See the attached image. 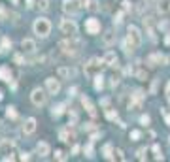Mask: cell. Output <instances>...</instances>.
I'll use <instances>...</instances> for the list:
<instances>
[{"mask_svg": "<svg viewBox=\"0 0 170 162\" xmlns=\"http://www.w3.org/2000/svg\"><path fill=\"white\" fill-rule=\"evenodd\" d=\"M85 30H87V34H99L100 32V21L94 19V17L87 19L85 21Z\"/></svg>", "mask_w": 170, "mask_h": 162, "instance_id": "obj_8", "label": "cell"}, {"mask_svg": "<svg viewBox=\"0 0 170 162\" xmlns=\"http://www.w3.org/2000/svg\"><path fill=\"white\" fill-rule=\"evenodd\" d=\"M127 40L138 49L140 43H142V32H140V28L134 27V25H129V28H127Z\"/></svg>", "mask_w": 170, "mask_h": 162, "instance_id": "obj_4", "label": "cell"}, {"mask_svg": "<svg viewBox=\"0 0 170 162\" xmlns=\"http://www.w3.org/2000/svg\"><path fill=\"white\" fill-rule=\"evenodd\" d=\"M70 74H74V72H72L70 68H64V66H61L59 70H57V76H59V79H66Z\"/></svg>", "mask_w": 170, "mask_h": 162, "instance_id": "obj_21", "label": "cell"}, {"mask_svg": "<svg viewBox=\"0 0 170 162\" xmlns=\"http://www.w3.org/2000/svg\"><path fill=\"white\" fill-rule=\"evenodd\" d=\"M64 104H59V106H53V111H51V115H53V117H61V115L64 113Z\"/></svg>", "mask_w": 170, "mask_h": 162, "instance_id": "obj_22", "label": "cell"}, {"mask_svg": "<svg viewBox=\"0 0 170 162\" xmlns=\"http://www.w3.org/2000/svg\"><path fill=\"white\" fill-rule=\"evenodd\" d=\"M55 158H57V160H66V155H64L62 151H55Z\"/></svg>", "mask_w": 170, "mask_h": 162, "instance_id": "obj_33", "label": "cell"}, {"mask_svg": "<svg viewBox=\"0 0 170 162\" xmlns=\"http://www.w3.org/2000/svg\"><path fill=\"white\" fill-rule=\"evenodd\" d=\"M102 60H104V64H106V66H117V55H115L113 51H108V53L104 55V59H102Z\"/></svg>", "mask_w": 170, "mask_h": 162, "instance_id": "obj_13", "label": "cell"}, {"mask_svg": "<svg viewBox=\"0 0 170 162\" xmlns=\"http://www.w3.org/2000/svg\"><path fill=\"white\" fill-rule=\"evenodd\" d=\"M81 104H83V107L87 109V113L91 115V117H94V115H96V111H94V106H93V102H91L87 96H83V98H81Z\"/></svg>", "mask_w": 170, "mask_h": 162, "instance_id": "obj_15", "label": "cell"}, {"mask_svg": "<svg viewBox=\"0 0 170 162\" xmlns=\"http://www.w3.org/2000/svg\"><path fill=\"white\" fill-rule=\"evenodd\" d=\"M159 10H161V13L170 10V0H159Z\"/></svg>", "mask_w": 170, "mask_h": 162, "instance_id": "obj_24", "label": "cell"}, {"mask_svg": "<svg viewBox=\"0 0 170 162\" xmlns=\"http://www.w3.org/2000/svg\"><path fill=\"white\" fill-rule=\"evenodd\" d=\"M0 19H2V21H6V19H8V11H6V8H4V6H0Z\"/></svg>", "mask_w": 170, "mask_h": 162, "instance_id": "obj_31", "label": "cell"}, {"mask_svg": "<svg viewBox=\"0 0 170 162\" xmlns=\"http://www.w3.org/2000/svg\"><path fill=\"white\" fill-rule=\"evenodd\" d=\"M15 62H17V64H23V57H21V55H15Z\"/></svg>", "mask_w": 170, "mask_h": 162, "instance_id": "obj_41", "label": "cell"}, {"mask_svg": "<svg viewBox=\"0 0 170 162\" xmlns=\"http://www.w3.org/2000/svg\"><path fill=\"white\" fill-rule=\"evenodd\" d=\"M34 34L36 36H40V38H47L49 36V32H51V21L49 19H45V17H38L36 21H34Z\"/></svg>", "mask_w": 170, "mask_h": 162, "instance_id": "obj_2", "label": "cell"}, {"mask_svg": "<svg viewBox=\"0 0 170 162\" xmlns=\"http://www.w3.org/2000/svg\"><path fill=\"white\" fill-rule=\"evenodd\" d=\"M121 4H123V11H129V10L132 8V4L129 2V0H123V2H121Z\"/></svg>", "mask_w": 170, "mask_h": 162, "instance_id": "obj_34", "label": "cell"}, {"mask_svg": "<svg viewBox=\"0 0 170 162\" xmlns=\"http://www.w3.org/2000/svg\"><path fill=\"white\" fill-rule=\"evenodd\" d=\"M30 100H32V104H34L36 107L45 106V102H47V94H45V90H42V89H34V90L30 92Z\"/></svg>", "mask_w": 170, "mask_h": 162, "instance_id": "obj_6", "label": "cell"}, {"mask_svg": "<svg viewBox=\"0 0 170 162\" xmlns=\"http://www.w3.org/2000/svg\"><path fill=\"white\" fill-rule=\"evenodd\" d=\"M36 153L40 156H47V155H49V143H47V142H40L36 145Z\"/></svg>", "mask_w": 170, "mask_h": 162, "instance_id": "obj_14", "label": "cell"}, {"mask_svg": "<svg viewBox=\"0 0 170 162\" xmlns=\"http://www.w3.org/2000/svg\"><path fill=\"white\" fill-rule=\"evenodd\" d=\"M80 47H81V42L76 38V36H68L66 40H61L59 42V49L64 53V55H78V51H80Z\"/></svg>", "mask_w": 170, "mask_h": 162, "instance_id": "obj_1", "label": "cell"}, {"mask_svg": "<svg viewBox=\"0 0 170 162\" xmlns=\"http://www.w3.org/2000/svg\"><path fill=\"white\" fill-rule=\"evenodd\" d=\"M19 158H21V160H29V158H30V156H29V153H23V155H21V156H19Z\"/></svg>", "mask_w": 170, "mask_h": 162, "instance_id": "obj_43", "label": "cell"}, {"mask_svg": "<svg viewBox=\"0 0 170 162\" xmlns=\"http://www.w3.org/2000/svg\"><path fill=\"white\" fill-rule=\"evenodd\" d=\"M121 17H123V11H119V13L115 15V19H113V21H115V23H121Z\"/></svg>", "mask_w": 170, "mask_h": 162, "instance_id": "obj_39", "label": "cell"}, {"mask_svg": "<svg viewBox=\"0 0 170 162\" xmlns=\"http://www.w3.org/2000/svg\"><path fill=\"white\" fill-rule=\"evenodd\" d=\"M10 47H11V42H10V38H2V45H0V53L8 51Z\"/></svg>", "mask_w": 170, "mask_h": 162, "instance_id": "obj_23", "label": "cell"}, {"mask_svg": "<svg viewBox=\"0 0 170 162\" xmlns=\"http://www.w3.org/2000/svg\"><path fill=\"white\" fill-rule=\"evenodd\" d=\"M59 138H61V142H74L76 134H74V130H72L70 126H64V128H61Z\"/></svg>", "mask_w": 170, "mask_h": 162, "instance_id": "obj_10", "label": "cell"}, {"mask_svg": "<svg viewBox=\"0 0 170 162\" xmlns=\"http://www.w3.org/2000/svg\"><path fill=\"white\" fill-rule=\"evenodd\" d=\"M113 155L117 156V160H125V155H123V151H121V149H115Z\"/></svg>", "mask_w": 170, "mask_h": 162, "instance_id": "obj_32", "label": "cell"}, {"mask_svg": "<svg viewBox=\"0 0 170 162\" xmlns=\"http://www.w3.org/2000/svg\"><path fill=\"white\" fill-rule=\"evenodd\" d=\"M0 79L2 81H10L11 79V70L8 66H0Z\"/></svg>", "mask_w": 170, "mask_h": 162, "instance_id": "obj_18", "label": "cell"}, {"mask_svg": "<svg viewBox=\"0 0 170 162\" xmlns=\"http://www.w3.org/2000/svg\"><path fill=\"white\" fill-rule=\"evenodd\" d=\"M136 77L142 79V81H144V79H148V72H145V70H138V72H136Z\"/></svg>", "mask_w": 170, "mask_h": 162, "instance_id": "obj_30", "label": "cell"}, {"mask_svg": "<svg viewBox=\"0 0 170 162\" xmlns=\"http://www.w3.org/2000/svg\"><path fill=\"white\" fill-rule=\"evenodd\" d=\"M11 2H13V4H17V2H19V0H11Z\"/></svg>", "mask_w": 170, "mask_h": 162, "instance_id": "obj_47", "label": "cell"}, {"mask_svg": "<svg viewBox=\"0 0 170 162\" xmlns=\"http://www.w3.org/2000/svg\"><path fill=\"white\" fill-rule=\"evenodd\" d=\"M164 121H166V125L170 126V115H168V113H164Z\"/></svg>", "mask_w": 170, "mask_h": 162, "instance_id": "obj_44", "label": "cell"}, {"mask_svg": "<svg viewBox=\"0 0 170 162\" xmlns=\"http://www.w3.org/2000/svg\"><path fill=\"white\" fill-rule=\"evenodd\" d=\"M155 2H157V0H144V4H145V6H153Z\"/></svg>", "mask_w": 170, "mask_h": 162, "instance_id": "obj_40", "label": "cell"}, {"mask_svg": "<svg viewBox=\"0 0 170 162\" xmlns=\"http://www.w3.org/2000/svg\"><path fill=\"white\" fill-rule=\"evenodd\" d=\"M21 47H23V53H34L36 51V43H34V40L25 38L21 42Z\"/></svg>", "mask_w": 170, "mask_h": 162, "instance_id": "obj_11", "label": "cell"}, {"mask_svg": "<svg viewBox=\"0 0 170 162\" xmlns=\"http://www.w3.org/2000/svg\"><path fill=\"white\" fill-rule=\"evenodd\" d=\"M144 155H145V149H144V147H142V149H138V158H140V160H144V158H145Z\"/></svg>", "mask_w": 170, "mask_h": 162, "instance_id": "obj_36", "label": "cell"}, {"mask_svg": "<svg viewBox=\"0 0 170 162\" xmlns=\"http://www.w3.org/2000/svg\"><path fill=\"white\" fill-rule=\"evenodd\" d=\"M2 96H4V94H2V90H0V100H2Z\"/></svg>", "mask_w": 170, "mask_h": 162, "instance_id": "obj_46", "label": "cell"}, {"mask_svg": "<svg viewBox=\"0 0 170 162\" xmlns=\"http://www.w3.org/2000/svg\"><path fill=\"white\" fill-rule=\"evenodd\" d=\"M78 4H80V8H87L89 6V0H78Z\"/></svg>", "mask_w": 170, "mask_h": 162, "instance_id": "obj_37", "label": "cell"}, {"mask_svg": "<svg viewBox=\"0 0 170 162\" xmlns=\"http://www.w3.org/2000/svg\"><path fill=\"white\" fill-rule=\"evenodd\" d=\"M148 62H149L151 66H157V64H161V62H166V57H163V55H149V57H148Z\"/></svg>", "mask_w": 170, "mask_h": 162, "instance_id": "obj_17", "label": "cell"}, {"mask_svg": "<svg viewBox=\"0 0 170 162\" xmlns=\"http://www.w3.org/2000/svg\"><path fill=\"white\" fill-rule=\"evenodd\" d=\"M93 79H94V89L96 90H102L104 89V77H102V74H94Z\"/></svg>", "mask_w": 170, "mask_h": 162, "instance_id": "obj_19", "label": "cell"}, {"mask_svg": "<svg viewBox=\"0 0 170 162\" xmlns=\"http://www.w3.org/2000/svg\"><path fill=\"white\" fill-rule=\"evenodd\" d=\"M106 117H108L110 121H117V111H113L112 107H108V109H106Z\"/></svg>", "mask_w": 170, "mask_h": 162, "instance_id": "obj_25", "label": "cell"}, {"mask_svg": "<svg viewBox=\"0 0 170 162\" xmlns=\"http://www.w3.org/2000/svg\"><path fill=\"white\" fill-rule=\"evenodd\" d=\"M45 89H47L49 94H57L61 90V79L59 77H47L45 79Z\"/></svg>", "mask_w": 170, "mask_h": 162, "instance_id": "obj_7", "label": "cell"}, {"mask_svg": "<svg viewBox=\"0 0 170 162\" xmlns=\"http://www.w3.org/2000/svg\"><path fill=\"white\" fill-rule=\"evenodd\" d=\"M102 153H104V158H108V160H115V155H113V147H112L110 143H108V145H104Z\"/></svg>", "mask_w": 170, "mask_h": 162, "instance_id": "obj_20", "label": "cell"}, {"mask_svg": "<svg viewBox=\"0 0 170 162\" xmlns=\"http://www.w3.org/2000/svg\"><path fill=\"white\" fill-rule=\"evenodd\" d=\"M34 130H36V119L34 117H29L25 121V125H23V132H25V134H32Z\"/></svg>", "mask_w": 170, "mask_h": 162, "instance_id": "obj_12", "label": "cell"}, {"mask_svg": "<svg viewBox=\"0 0 170 162\" xmlns=\"http://www.w3.org/2000/svg\"><path fill=\"white\" fill-rule=\"evenodd\" d=\"M85 130H94V125H93V123H87V125H85Z\"/></svg>", "mask_w": 170, "mask_h": 162, "instance_id": "obj_42", "label": "cell"}, {"mask_svg": "<svg viewBox=\"0 0 170 162\" xmlns=\"http://www.w3.org/2000/svg\"><path fill=\"white\" fill-rule=\"evenodd\" d=\"M38 8L42 11H47L49 10V0H38Z\"/></svg>", "mask_w": 170, "mask_h": 162, "instance_id": "obj_26", "label": "cell"}, {"mask_svg": "<svg viewBox=\"0 0 170 162\" xmlns=\"http://www.w3.org/2000/svg\"><path fill=\"white\" fill-rule=\"evenodd\" d=\"M104 66H106V64H104V60H102V59L93 57V59H89V62L85 64V74H87L89 77H93L94 74H100V70H102Z\"/></svg>", "mask_w": 170, "mask_h": 162, "instance_id": "obj_3", "label": "cell"}, {"mask_svg": "<svg viewBox=\"0 0 170 162\" xmlns=\"http://www.w3.org/2000/svg\"><path fill=\"white\" fill-rule=\"evenodd\" d=\"M83 151L87 153V156H93V147H91V145H87V147H85Z\"/></svg>", "mask_w": 170, "mask_h": 162, "instance_id": "obj_38", "label": "cell"}, {"mask_svg": "<svg viewBox=\"0 0 170 162\" xmlns=\"http://www.w3.org/2000/svg\"><path fill=\"white\" fill-rule=\"evenodd\" d=\"M102 42H104V45H113L115 43V34H113V30H106L104 32V36H102Z\"/></svg>", "mask_w": 170, "mask_h": 162, "instance_id": "obj_16", "label": "cell"}, {"mask_svg": "<svg viewBox=\"0 0 170 162\" xmlns=\"http://www.w3.org/2000/svg\"><path fill=\"white\" fill-rule=\"evenodd\" d=\"M140 138H142V132L140 130H131V140L132 142H138Z\"/></svg>", "mask_w": 170, "mask_h": 162, "instance_id": "obj_28", "label": "cell"}, {"mask_svg": "<svg viewBox=\"0 0 170 162\" xmlns=\"http://www.w3.org/2000/svg\"><path fill=\"white\" fill-rule=\"evenodd\" d=\"M6 115H8L10 119H15V117H17V111H15V107H13V106H8V107H6Z\"/></svg>", "mask_w": 170, "mask_h": 162, "instance_id": "obj_27", "label": "cell"}, {"mask_svg": "<svg viewBox=\"0 0 170 162\" xmlns=\"http://www.w3.org/2000/svg\"><path fill=\"white\" fill-rule=\"evenodd\" d=\"M153 153H155V158L157 160H163V151H161L159 145H153Z\"/></svg>", "mask_w": 170, "mask_h": 162, "instance_id": "obj_29", "label": "cell"}, {"mask_svg": "<svg viewBox=\"0 0 170 162\" xmlns=\"http://www.w3.org/2000/svg\"><path fill=\"white\" fill-rule=\"evenodd\" d=\"M80 10V4H78V0H64L62 2V11L64 13H70V15H76Z\"/></svg>", "mask_w": 170, "mask_h": 162, "instance_id": "obj_9", "label": "cell"}, {"mask_svg": "<svg viewBox=\"0 0 170 162\" xmlns=\"http://www.w3.org/2000/svg\"><path fill=\"white\" fill-rule=\"evenodd\" d=\"M166 94H170V83L166 85Z\"/></svg>", "mask_w": 170, "mask_h": 162, "instance_id": "obj_45", "label": "cell"}, {"mask_svg": "<svg viewBox=\"0 0 170 162\" xmlns=\"http://www.w3.org/2000/svg\"><path fill=\"white\" fill-rule=\"evenodd\" d=\"M140 123H142V125H149V115H142Z\"/></svg>", "mask_w": 170, "mask_h": 162, "instance_id": "obj_35", "label": "cell"}, {"mask_svg": "<svg viewBox=\"0 0 170 162\" xmlns=\"http://www.w3.org/2000/svg\"><path fill=\"white\" fill-rule=\"evenodd\" d=\"M59 28H61V32L64 36H76L78 34V25L72 19H62L61 25H59Z\"/></svg>", "mask_w": 170, "mask_h": 162, "instance_id": "obj_5", "label": "cell"}]
</instances>
